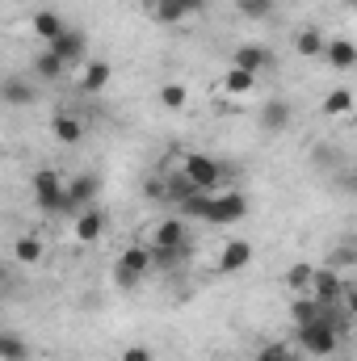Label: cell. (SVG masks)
<instances>
[{
  "instance_id": "cell-12",
  "label": "cell",
  "mask_w": 357,
  "mask_h": 361,
  "mask_svg": "<svg viewBox=\"0 0 357 361\" xmlns=\"http://www.w3.org/2000/svg\"><path fill=\"white\" fill-rule=\"evenodd\" d=\"M51 51H55V55H59V59H63L68 68H76V63H80V59L89 55V38H85L80 30H63V34H59V38L51 42Z\"/></svg>"
},
{
  "instance_id": "cell-31",
  "label": "cell",
  "mask_w": 357,
  "mask_h": 361,
  "mask_svg": "<svg viewBox=\"0 0 357 361\" xmlns=\"http://www.w3.org/2000/svg\"><path fill=\"white\" fill-rule=\"evenodd\" d=\"M122 361H152V349H147V345H131V349L122 353Z\"/></svg>"
},
{
  "instance_id": "cell-3",
  "label": "cell",
  "mask_w": 357,
  "mask_h": 361,
  "mask_svg": "<svg viewBox=\"0 0 357 361\" xmlns=\"http://www.w3.org/2000/svg\"><path fill=\"white\" fill-rule=\"evenodd\" d=\"M156 265V257H152V248H126L118 261H114V286L118 290H131L135 281H143V273Z\"/></svg>"
},
{
  "instance_id": "cell-5",
  "label": "cell",
  "mask_w": 357,
  "mask_h": 361,
  "mask_svg": "<svg viewBox=\"0 0 357 361\" xmlns=\"http://www.w3.org/2000/svg\"><path fill=\"white\" fill-rule=\"evenodd\" d=\"M97 197H101V177H97V173H80V177H72L68 180V197H63V214L76 219L80 210L97 206Z\"/></svg>"
},
{
  "instance_id": "cell-4",
  "label": "cell",
  "mask_w": 357,
  "mask_h": 361,
  "mask_svg": "<svg viewBox=\"0 0 357 361\" xmlns=\"http://www.w3.org/2000/svg\"><path fill=\"white\" fill-rule=\"evenodd\" d=\"M244 214H248V197H244L240 189H223V193L210 197V214H206V223H214V227H236Z\"/></svg>"
},
{
  "instance_id": "cell-19",
  "label": "cell",
  "mask_w": 357,
  "mask_h": 361,
  "mask_svg": "<svg viewBox=\"0 0 357 361\" xmlns=\"http://www.w3.org/2000/svg\"><path fill=\"white\" fill-rule=\"evenodd\" d=\"M63 30H68V25H63V17H59L55 8H42V13H34V38H42L47 47H51V42H55Z\"/></svg>"
},
{
  "instance_id": "cell-34",
  "label": "cell",
  "mask_w": 357,
  "mask_h": 361,
  "mask_svg": "<svg viewBox=\"0 0 357 361\" xmlns=\"http://www.w3.org/2000/svg\"><path fill=\"white\" fill-rule=\"evenodd\" d=\"M341 4H345V8H357V0H341Z\"/></svg>"
},
{
  "instance_id": "cell-8",
  "label": "cell",
  "mask_w": 357,
  "mask_h": 361,
  "mask_svg": "<svg viewBox=\"0 0 357 361\" xmlns=\"http://www.w3.org/2000/svg\"><path fill=\"white\" fill-rule=\"evenodd\" d=\"M152 248H189V227L177 214H164L152 231Z\"/></svg>"
},
{
  "instance_id": "cell-23",
  "label": "cell",
  "mask_w": 357,
  "mask_h": 361,
  "mask_svg": "<svg viewBox=\"0 0 357 361\" xmlns=\"http://www.w3.org/2000/svg\"><path fill=\"white\" fill-rule=\"evenodd\" d=\"M294 51H298L303 59H315V55H324V51H328V38H324L320 30H298V38H294Z\"/></svg>"
},
{
  "instance_id": "cell-6",
  "label": "cell",
  "mask_w": 357,
  "mask_h": 361,
  "mask_svg": "<svg viewBox=\"0 0 357 361\" xmlns=\"http://www.w3.org/2000/svg\"><path fill=\"white\" fill-rule=\"evenodd\" d=\"M181 173L193 180L198 189H219V185H223V164L210 160V156H202V152L181 156Z\"/></svg>"
},
{
  "instance_id": "cell-22",
  "label": "cell",
  "mask_w": 357,
  "mask_h": 361,
  "mask_svg": "<svg viewBox=\"0 0 357 361\" xmlns=\"http://www.w3.org/2000/svg\"><path fill=\"white\" fill-rule=\"evenodd\" d=\"M261 126L273 130V135L286 130V126H290V105H286V101H265V105H261Z\"/></svg>"
},
{
  "instance_id": "cell-24",
  "label": "cell",
  "mask_w": 357,
  "mask_h": 361,
  "mask_svg": "<svg viewBox=\"0 0 357 361\" xmlns=\"http://www.w3.org/2000/svg\"><path fill=\"white\" fill-rule=\"evenodd\" d=\"M311 281H315V265H290L286 269V290L298 298V294H311Z\"/></svg>"
},
{
  "instance_id": "cell-14",
  "label": "cell",
  "mask_w": 357,
  "mask_h": 361,
  "mask_svg": "<svg viewBox=\"0 0 357 361\" xmlns=\"http://www.w3.org/2000/svg\"><path fill=\"white\" fill-rule=\"evenodd\" d=\"M324 59H328V68H332V72H353V68H357V42H353V38H328Z\"/></svg>"
},
{
  "instance_id": "cell-32",
  "label": "cell",
  "mask_w": 357,
  "mask_h": 361,
  "mask_svg": "<svg viewBox=\"0 0 357 361\" xmlns=\"http://www.w3.org/2000/svg\"><path fill=\"white\" fill-rule=\"evenodd\" d=\"M341 302H345V311L357 319V286H353V290H345V298H341Z\"/></svg>"
},
{
  "instance_id": "cell-1",
  "label": "cell",
  "mask_w": 357,
  "mask_h": 361,
  "mask_svg": "<svg viewBox=\"0 0 357 361\" xmlns=\"http://www.w3.org/2000/svg\"><path fill=\"white\" fill-rule=\"evenodd\" d=\"M337 307H324V319H315V324H307V328H298V349L307 353V357H332L337 353V341H341V328H337Z\"/></svg>"
},
{
  "instance_id": "cell-15",
  "label": "cell",
  "mask_w": 357,
  "mask_h": 361,
  "mask_svg": "<svg viewBox=\"0 0 357 361\" xmlns=\"http://www.w3.org/2000/svg\"><path fill=\"white\" fill-rule=\"evenodd\" d=\"M68 72H72V68H68L51 47H42V51L34 55V80H63Z\"/></svg>"
},
{
  "instance_id": "cell-9",
  "label": "cell",
  "mask_w": 357,
  "mask_h": 361,
  "mask_svg": "<svg viewBox=\"0 0 357 361\" xmlns=\"http://www.w3.org/2000/svg\"><path fill=\"white\" fill-rule=\"evenodd\" d=\"M253 265V244L248 240H227L223 248H219V261H214V269L219 273H240Z\"/></svg>"
},
{
  "instance_id": "cell-20",
  "label": "cell",
  "mask_w": 357,
  "mask_h": 361,
  "mask_svg": "<svg viewBox=\"0 0 357 361\" xmlns=\"http://www.w3.org/2000/svg\"><path fill=\"white\" fill-rule=\"evenodd\" d=\"M290 315H294V328H307V324L324 319V302L311 298V294H298V298L290 302Z\"/></svg>"
},
{
  "instance_id": "cell-10",
  "label": "cell",
  "mask_w": 357,
  "mask_h": 361,
  "mask_svg": "<svg viewBox=\"0 0 357 361\" xmlns=\"http://www.w3.org/2000/svg\"><path fill=\"white\" fill-rule=\"evenodd\" d=\"M72 235H76V244H97V240L105 235V214H101V206H89V210H80V214L72 219Z\"/></svg>"
},
{
  "instance_id": "cell-25",
  "label": "cell",
  "mask_w": 357,
  "mask_h": 361,
  "mask_svg": "<svg viewBox=\"0 0 357 361\" xmlns=\"http://www.w3.org/2000/svg\"><path fill=\"white\" fill-rule=\"evenodd\" d=\"M353 92L349 89H332L328 92V97H324V114H328V118H345V114H353Z\"/></svg>"
},
{
  "instance_id": "cell-2",
  "label": "cell",
  "mask_w": 357,
  "mask_h": 361,
  "mask_svg": "<svg viewBox=\"0 0 357 361\" xmlns=\"http://www.w3.org/2000/svg\"><path fill=\"white\" fill-rule=\"evenodd\" d=\"M30 189H34V206L47 210V214H63V197H68V180L59 177L55 169H38L30 177Z\"/></svg>"
},
{
  "instance_id": "cell-28",
  "label": "cell",
  "mask_w": 357,
  "mask_h": 361,
  "mask_svg": "<svg viewBox=\"0 0 357 361\" xmlns=\"http://www.w3.org/2000/svg\"><path fill=\"white\" fill-rule=\"evenodd\" d=\"M277 8V0H236V13L240 17H248V21H261Z\"/></svg>"
},
{
  "instance_id": "cell-33",
  "label": "cell",
  "mask_w": 357,
  "mask_h": 361,
  "mask_svg": "<svg viewBox=\"0 0 357 361\" xmlns=\"http://www.w3.org/2000/svg\"><path fill=\"white\" fill-rule=\"evenodd\" d=\"M345 189H349V193H357V173H349V177H345Z\"/></svg>"
},
{
  "instance_id": "cell-21",
  "label": "cell",
  "mask_w": 357,
  "mask_h": 361,
  "mask_svg": "<svg viewBox=\"0 0 357 361\" xmlns=\"http://www.w3.org/2000/svg\"><path fill=\"white\" fill-rule=\"evenodd\" d=\"M47 257V244L38 240V235H21L17 244H13V261H21V265H38Z\"/></svg>"
},
{
  "instance_id": "cell-17",
  "label": "cell",
  "mask_w": 357,
  "mask_h": 361,
  "mask_svg": "<svg viewBox=\"0 0 357 361\" xmlns=\"http://www.w3.org/2000/svg\"><path fill=\"white\" fill-rule=\"evenodd\" d=\"M109 76H114V68L105 63V59H92V63H85V72H80V92H89V97H97V92L109 85Z\"/></svg>"
},
{
  "instance_id": "cell-7",
  "label": "cell",
  "mask_w": 357,
  "mask_h": 361,
  "mask_svg": "<svg viewBox=\"0 0 357 361\" xmlns=\"http://www.w3.org/2000/svg\"><path fill=\"white\" fill-rule=\"evenodd\" d=\"M143 8H147V17L160 21V25H181L185 17L202 13L206 0H143Z\"/></svg>"
},
{
  "instance_id": "cell-16",
  "label": "cell",
  "mask_w": 357,
  "mask_h": 361,
  "mask_svg": "<svg viewBox=\"0 0 357 361\" xmlns=\"http://www.w3.org/2000/svg\"><path fill=\"white\" fill-rule=\"evenodd\" d=\"M34 80H21V76H13V80H4V89H0V101L8 105V109H21V105H34Z\"/></svg>"
},
{
  "instance_id": "cell-11",
  "label": "cell",
  "mask_w": 357,
  "mask_h": 361,
  "mask_svg": "<svg viewBox=\"0 0 357 361\" xmlns=\"http://www.w3.org/2000/svg\"><path fill=\"white\" fill-rule=\"evenodd\" d=\"M311 298H320L324 307H337L345 298V281L337 269H315V281H311Z\"/></svg>"
},
{
  "instance_id": "cell-30",
  "label": "cell",
  "mask_w": 357,
  "mask_h": 361,
  "mask_svg": "<svg viewBox=\"0 0 357 361\" xmlns=\"http://www.w3.org/2000/svg\"><path fill=\"white\" fill-rule=\"evenodd\" d=\"M257 361H290V349H286V345H265V349L257 353Z\"/></svg>"
},
{
  "instance_id": "cell-18",
  "label": "cell",
  "mask_w": 357,
  "mask_h": 361,
  "mask_svg": "<svg viewBox=\"0 0 357 361\" xmlns=\"http://www.w3.org/2000/svg\"><path fill=\"white\" fill-rule=\"evenodd\" d=\"M51 135H55L59 143H80V135H85V122H80L76 114L59 109V114L51 118Z\"/></svg>"
},
{
  "instance_id": "cell-27",
  "label": "cell",
  "mask_w": 357,
  "mask_h": 361,
  "mask_svg": "<svg viewBox=\"0 0 357 361\" xmlns=\"http://www.w3.org/2000/svg\"><path fill=\"white\" fill-rule=\"evenodd\" d=\"M253 85H257V76H253V72H244V68H236V63H231V68H227V76H223V89L236 92V97H240V92H253Z\"/></svg>"
},
{
  "instance_id": "cell-13",
  "label": "cell",
  "mask_w": 357,
  "mask_h": 361,
  "mask_svg": "<svg viewBox=\"0 0 357 361\" xmlns=\"http://www.w3.org/2000/svg\"><path fill=\"white\" fill-rule=\"evenodd\" d=\"M231 63L244 68V72H253V76H261L265 68H273V51L261 47V42H244V47H236V59Z\"/></svg>"
},
{
  "instance_id": "cell-29",
  "label": "cell",
  "mask_w": 357,
  "mask_h": 361,
  "mask_svg": "<svg viewBox=\"0 0 357 361\" xmlns=\"http://www.w3.org/2000/svg\"><path fill=\"white\" fill-rule=\"evenodd\" d=\"M185 101H189V92H185V85H177V80H169V85L160 89V105H164V109H185Z\"/></svg>"
},
{
  "instance_id": "cell-26",
  "label": "cell",
  "mask_w": 357,
  "mask_h": 361,
  "mask_svg": "<svg viewBox=\"0 0 357 361\" xmlns=\"http://www.w3.org/2000/svg\"><path fill=\"white\" fill-rule=\"evenodd\" d=\"M25 357H30V345L17 332H0V361H25Z\"/></svg>"
}]
</instances>
